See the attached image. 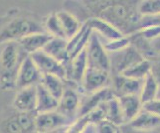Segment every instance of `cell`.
I'll use <instances>...</instances> for the list:
<instances>
[{
    "label": "cell",
    "mask_w": 160,
    "mask_h": 133,
    "mask_svg": "<svg viewBox=\"0 0 160 133\" xmlns=\"http://www.w3.org/2000/svg\"><path fill=\"white\" fill-rule=\"evenodd\" d=\"M141 0H82L81 9L87 16L103 19L122 33L130 35L139 29ZM88 18V19H89Z\"/></svg>",
    "instance_id": "6da1fadb"
},
{
    "label": "cell",
    "mask_w": 160,
    "mask_h": 133,
    "mask_svg": "<svg viewBox=\"0 0 160 133\" xmlns=\"http://www.w3.org/2000/svg\"><path fill=\"white\" fill-rule=\"evenodd\" d=\"M27 56L29 55L21 49L18 42L0 45V88L15 90L19 68Z\"/></svg>",
    "instance_id": "7a4b0ae2"
},
{
    "label": "cell",
    "mask_w": 160,
    "mask_h": 133,
    "mask_svg": "<svg viewBox=\"0 0 160 133\" xmlns=\"http://www.w3.org/2000/svg\"><path fill=\"white\" fill-rule=\"evenodd\" d=\"M38 32H46L44 25L27 16L9 19L0 28V45L7 42H18L23 37Z\"/></svg>",
    "instance_id": "3957f363"
},
{
    "label": "cell",
    "mask_w": 160,
    "mask_h": 133,
    "mask_svg": "<svg viewBox=\"0 0 160 133\" xmlns=\"http://www.w3.org/2000/svg\"><path fill=\"white\" fill-rule=\"evenodd\" d=\"M88 68H93L110 71L109 54L101 42L96 32L92 33L89 43L87 45Z\"/></svg>",
    "instance_id": "277c9868"
},
{
    "label": "cell",
    "mask_w": 160,
    "mask_h": 133,
    "mask_svg": "<svg viewBox=\"0 0 160 133\" xmlns=\"http://www.w3.org/2000/svg\"><path fill=\"white\" fill-rule=\"evenodd\" d=\"M74 120L61 113L58 110L46 112H37L36 115V132L47 133L59 130H68Z\"/></svg>",
    "instance_id": "5b68a950"
},
{
    "label": "cell",
    "mask_w": 160,
    "mask_h": 133,
    "mask_svg": "<svg viewBox=\"0 0 160 133\" xmlns=\"http://www.w3.org/2000/svg\"><path fill=\"white\" fill-rule=\"evenodd\" d=\"M110 59V73L118 75L123 73L131 66L144 59V56L133 45H129L122 50L109 52Z\"/></svg>",
    "instance_id": "8992f818"
},
{
    "label": "cell",
    "mask_w": 160,
    "mask_h": 133,
    "mask_svg": "<svg viewBox=\"0 0 160 133\" xmlns=\"http://www.w3.org/2000/svg\"><path fill=\"white\" fill-rule=\"evenodd\" d=\"M80 86L73 82L66 81V87L62 96L59 99V104L57 110L61 113L68 116L72 120H76L78 118L79 110L82 104L80 92Z\"/></svg>",
    "instance_id": "52a82bcc"
},
{
    "label": "cell",
    "mask_w": 160,
    "mask_h": 133,
    "mask_svg": "<svg viewBox=\"0 0 160 133\" xmlns=\"http://www.w3.org/2000/svg\"><path fill=\"white\" fill-rule=\"evenodd\" d=\"M42 71L38 68L31 56H27L22 62L16 80V88H23L31 86H37L42 80Z\"/></svg>",
    "instance_id": "ba28073f"
},
{
    "label": "cell",
    "mask_w": 160,
    "mask_h": 133,
    "mask_svg": "<svg viewBox=\"0 0 160 133\" xmlns=\"http://www.w3.org/2000/svg\"><path fill=\"white\" fill-rule=\"evenodd\" d=\"M30 56L38 66V68L40 69L42 74L55 75L66 81L67 74H66V66L63 63L50 56L43 50H40V51L32 54Z\"/></svg>",
    "instance_id": "9c48e42d"
},
{
    "label": "cell",
    "mask_w": 160,
    "mask_h": 133,
    "mask_svg": "<svg viewBox=\"0 0 160 133\" xmlns=\"http://www.w3.org/2000/svg\"><path fill=\"white\" fill-rule=\"evenodd\" d=\"M112 82V73L103 70L88 68L81 88L88 95L107 87Z\"/></svg>",
    "instance_id": "30bf717a"
},
{
    "label": "cell",
    "mask_w": 160,
    "mask_h": 133,
    "mask_svg": "<svg viewBox=\"0 0 160 133\" xmlns=\"http://www.w3.org/2000/svg\"><path fill=\"white\" fill-rule=\"evenodd\" d=\"M143 80L133 79L122 74L112 75L110 87L115 96L128 95H140Z\"/></svg>",
    "instance_id": "8fae6325"
},
{
    "label": "cell",
    "mask_w": 160,
    "mask_h": 133,
    "mask_svg": "<svg viewBox=\"0 0 160 133\" xmlns=\"http://www.w3.org/2000/svg\"><path fill=\"white\" fill-rule=\"evenodd\" d=\"M67 80L66 81L73 82L78 85L81 88L82 79L88 69V56H87V48L78 54L77 56L65 65Z\"/></svg>",
    "instance_id": "7c38bea8"
},
{
    "label": "cell",
    "mask_w": 160,
    "mask_h": 133,
    "mask_svg": "<svg viewBox=\"0 0 160 133\" xmlns=\"http://www.w3.org/2000/svg\"><path fill=\"white\" fill-rule=\"evenodd\" d=\"M13 107L17 111H23V112L36 111L37 86H31L23 88H19L14 97Z\"/></svg>",
    "instance_id": "4fadbf2b"
},
{
    "label": "cell",
    "mask_w": 160,
    "mask_h": 133,
    "mask_svg": "<svg viewBox=\"0 0 160 133\" xmlns=\"http://www.w3.org/2000/svg\"><path fill=\"white\" fill-rule=\"evenodd\" d=\"M112 96H114V93L110 86L103 87L102 90H98L95 92L89 93V96L82 101L78 117L89 113L92 110L101 106L104 101H107L108 99Z\"/></svg>",
    "instance_id": "5bb4252c"
},
{
    "label": "cell",
    "mask_w": 160,
    "mask_h": 133,
    "mask_svg": "<svg viewBox=\"0 0 160 133\" xmlns=\"http://www.w3.org/2000/svg\"><path fill=\"white\" fill-rule=\"evenodd\" d=\"M92 33V29L91 28L88 20H86L82 23L81 30L73 38L68 40V52L70 56V61L87 48Z\"/></svg>",
    "instance_id": "9a60e30c"
},
{
    "label": "cell",
    "mask_w": 160,
    "mask_h": 133,
    "mask_svg": "<svg viewBox=\"0 0 160 133\" xmlns=\"http://www.w3.org/2000/svg\"><path fill=\"white\" fill-rule=\"evenodd\" d=\"M52 35H50L47 32H38V33H32L18 41L21 49L27 54L32 55L40 50H43L46 44L52 39Z\"/></svg>",
    "instance_id": "2e32d148"
},
{
    "label": "cell",
    "mask_w": 160,
    "mask_h": 133,
    "mask_svg": "<svg viewBox=\"0 0 160 133\" xmlns=\"http://www.w3.org/2000/svg\"><path fill=\"white\" fill-rule=\"evenodd\" d=\"M122 111L124 123H128L131 120H133L137 114H138L142 109V101L138 95H128L117 96Z\"/></svg>",
    "instance_id": "e0dca14e"
},
{
    "label": "cell",
    "mask_w": 160,
    "mask_h": 133,
    "mask_svg": "<svg viewBox=\"0 0 160 133\" xmlns=\"http://www.w3.org/2000/svg\"><path fill=\"white\" fill-rule=\"evenodd\" d=\"M43 51H45L47 54L57 59L64 65H66L70 61L68 52V40L65 38L52 37L51 40L43 48Z\"/></svg>",
    "instance_id": "ac0fdd59"
},
{
    "label": "cell",
    "mask_w": 160,
    "mask_h": 133,
    "mask_svg": "<svg viewBox=\"0 0 160 133\" xmlns=\"http://www.w3.org/2000/svg\"><path fill=\"white\" fill-rule=\"evenodd\" d=\"M87 20L89 22L91 28L92 29L93 32H96L97 34L108 39V41L115 40V39H118L124 36L117 27H114L112 24H110L109 22L103 19L98 17H91Z\"/></svg>",
    "instance_id": "d6986e66"
},
{
    "label": "cell",
    "mask_w": 160,
    "mask_h": 133,
    "mask_svg": "<svg viewBox=\"0 0 160 133\" xmlns=\"http://www.w3.org/2000/svg\"><path fill=\"white\" fill-rule=\"evenodd\" d=\"M130 128L134 130H152L160 127V116L153 114L145 109H141V111L137 114L136 117L126 123Z\"/></svg>",
    "instance_id": "ffe728a7"
},
{
    "label": "cell",
    "mask_w": 160,
    "mask_h": 133,
    "mask_svg": "<svg viewBox=\"0 0 160 133\" xmlns=\"http://www.w3.org/2000/svg\"><path fill=\"white\" fill-rule=\"evenodd\" d=\"M56 13L61 21V24H62L66 39L70 40L81 30L82 23L74 13L70 12V11L60 10L57 11Z\"/></svg>",
    "instance_id": "44dd1931"
},
{
    "label": "cell",
    "mask_w": 160,
    "mask_h": 133,
    "mask_svg": "<svg viewBox=\"0 0 160 133\" xmlns=\"http://www.w3.org/2000/svg\"><path fill=\"white\" fill-rule=\"evenodd\" d=\"M59 101L41 82L37 85V112H46L58 108Z\"/></svg>",
    "instance_id": "7402d4cb"
},
{
    "label": "cell",
    "mask_w": 160,
    "mask_h": 133,
    "mask_svg": "<svg viewBox=\"0 0 160 133\" xmlns=\"http://www.w3.org/2000/svg\"><path fill=\"white\" fill-rule=\"evenodd\" d=\"M102 105L104 109V113H106L107 119L110 120L112 122L115 123L118 126L125 124L120 104L118 101V98L117 96H114L112 97H110L107 101H104Z\"/></svg>",
    "instance_id": "603a6c76"
},
{
    "label": "cell",
    "mask_w": 160,
    "mask_h": 133,
    "mask_svg": "<svg viewBox=\"0 0 160 133\" xmlns=\"http://www.w3.org/2000/svg\"><path fill=\"white\" fill-rule=\"evenodd\" d=\"M160 91V85L156 79L152 76L151 73L148 74L144 80H143V84L140 91V99L142 103H145L147 101H150L152 99L158 97Z\"/></svg>",
    "instance_id": "cb8c5ba5"
},
{
    "label": "cell",
    "mask_w": 160,
    "mask_h": 133,
    "mask_svg": "<svg viewBox=\"0 0 160 133\" xmlns=\"http://www.w3.org/2000/svg\"><path fill=\"white\" fill-rule=\"evenodd\" d=\"M41 84L45 86L49 92L56 97L58 101L60 97L62 96L63 92L66 87V81L62 80L61 77L55 76V75H50V74H43Z\"/></svg>",
    "instance_id": "d4e9b609"
},
{
    "label": "cell",
    "mask_w": 160,
    "mask_h": 133,
    "mask_svg": "<svg viewBox=\"0 0 160 133\" xmlns=\"http://www.w3.org/2000/svg\"><path fill=\"white\" fill-rule=\"evenodd\" d=\"M150 70H151V66H150L149 60L144 58L143 60L139 61L138 63L131 66L128 70H125L123 73H121V74L126 76L133 77V79L144 80V77L150 73Z\"/></svg>",
    "instance_id": "484cf974"
},
{
    "label": "cell",
    "mask_w": 160,
    "mask_h": 133,
    "mask_svg": "<svg viewBox=\"0 0 160 133\" xmlns=\"http://www.w3.org/2000/svg\"><path fill=\"white\" fill-rule=\"evenodd\" d=\"M43 25L45 31L53 37H61L66 39L64 29L56 12H53L50 15H48L44 20Z\"/></svg>",
    "instance_id": "4316f807"
},
{
    "label": "cell",
    "mask_w": 160,
    "mask_h": 133,
    "mask_svg": "<svg viewBox=\"0 0 160 133\" xmlns=\"http://www.w3.org/2000/svg\"><path fill=\"white\" fill-rule=\"evenodd\" d=\"M139 12L142 16L160 14V0H141Z\"/></svg>",
    "instance_id": "83f0119b"
},
{
    "label": "cell",
    "mask_w": 160,
    "mask_h": 133,
    "mask_svg": "<svg viewBox=\"0 0 160 133\" xmlns=\"http://www.w3.org/2000/svg\"><path fill=\"white\" fill-rule=\"evenodd\" d=\"M0 132H9V133H22L21 127L17 120V114L14 113L9 117L2 120L0 125Z\"/></svg>",
    "instance_id": "f1b7e54d"
},
{
    "label": "cell",
    "mask_w": 160,
    "mask_h": 133,
    "mask_svg": "<svg viewBox=\"0 0 160 133\" xmlns=\"http://www.w3.org/2000/svg\"><path fill=\"white\" fill-rule=\"evenodd\" d=\"M129 45H131L130 37H129V35H124L121 38L108 41V43L104 44V48H106L107 51L109 53V52L119 51V50H122L126 47H128Z\"/></svg>",
    "instance_id": "f546056e"
},
{
    "label": "cell",
    "mask_w": 160,
    "mask_h": 133,
    "mask_svg": "<svg viewBox=\"0 0 160 133\" xmlns=\"http://www.w3.org/2000/svg\"><path fill=\"white\" fill-rule=\"evenodd\" d=\"M120 128H121L120 126L112 122V121L107 118L98 121L97 124H95L96 131L101 133H117L119 132Z\"/></svg>",
    "instance_id": "4dcf8cb0"
},
{
    "label": "cell",
    "mask_w": 160,
    "mask_h": 133,
    "mask_svg": "<svg viewBox=\"0 0 160 133\" xmlns=\"http://www.w3.org/2000/svg\"><path fill=\"white\" fill-rule=\"evenodd\" d=\"M138 34L143 37L144 39L148 41H152L153 39L157 38L158 36H160V26H147V27H143V28H140L139 30L136 31Z\"/></svg>",
    "instance_id": "1f68e13d"
},
{
    "label": "cell",
    "mask_w": 160,
    "mask_h": 133,
    "mask_svg": "<svg viewBox=\"0 0 160 133\" xmlns=\"http://www.w3.org/2000/svg\"><path fill=\"white\" fill-rule=\"evenodd\" d=\"M147 59L150 62V66H151L150 73L155 77L158 84L160 85V52H156L155 54H153L152 56H150Z\"/></svg>",
    "instance_id": "d6a6232c"
},
{
    "label": "cell",
    "mask_w": 160,
    "mask_h": 133,
    "mask_svg": "<svg viewBox=\"0 0 160 133\" xmlns=\"http://www.w3.org/2000/svg\"><path fill=\"white\" fill-rule=\"evenodd\" d=\"M160 26V14L156 15H144L139 21V29L147 26ZM138 29V30H139Z\"/></svg>",
    "instance_id": "836d02e7"
},
{
    "label": "cell",
    "mask_w": 160,
    "mask_h": 133,
    "mask_svg": "<svg viewBox=\"0 0 160 133\" xmlns=\"http://www.w3.org/2000/svg\"><path fill=\"white\" fill-rule=\"evenodd\" d=\"M142 108L153 114L160 116V97H156L150 101L143 103Z\"/></svg>",
    "instance_id": "e575fe53"
},
{
    "label": "cell",
    "mask_w": 160,
    "mask_h": 133,
    "mask_svg": "<svg viewBox=\"0 0 160 133\" xmlns=\"http://www.w3.org/2000/svg\"><path fill=\"white\" fill-rule=\"evenodd\" d=\"M151 47L155 52H160V36H158L157 38L153 39L152 41H150Z\"/></svg>",
    "instance_id": "d590c367"
},
{
    "label": "cell",
    "mask_w": 160,
    "mask_h": 133,
    "mask_svg": "<svg viewBox=\"0 0 160 133\" xmlns=\"http://www.w3.org/2000/svg\"><path fill=\"white\" fill-rule=\"evenodd\" d=\"M158 97H160V91H159V95H158Z\"/></svg>",
    "instance_id": "8d00e7d4"
}]
</instances>
